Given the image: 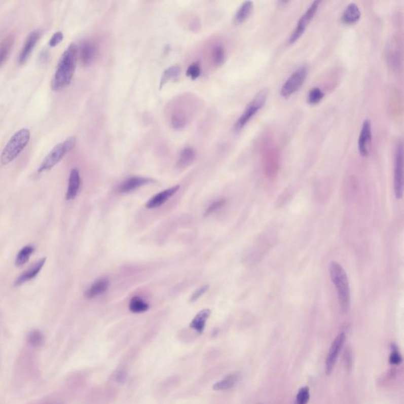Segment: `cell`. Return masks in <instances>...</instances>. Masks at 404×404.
<instances>
[{"label":"cell","instance_id":"obj_13","mask_svg":"<svg viewBox=\"0 0 404 404\" xmlns=\"http://www.w3.org/2000/svg\"><path fill=\"white\" fill-rule=\"evenodd\" d=\"M79 53H80V59L82 64L88 66V65L93 63V61L96 59L97 48L92 41H86L81 45Z\"/></svg>","mask_w":404,"mask_h":404},{"label":"cell","instance_id":"obj_5","mask_svg":"<svg viewBox=\"0 0 404 404\" xmlns=\"http://www.w3.org/2000/svg\"><path fill=\"white\" fill-rule=\"evenodd\" d=\"M269 92L267 89H264L259 93H256L254 98L248 103L243 113L241 115L239 120H237L235 125V131H240L244 128L245 126L256 116L259 111L266 104Z\"/></svg>","mask_w":404,"mask_h":404},{"label":"cell","instance_id":"obj_22","mask_svg":"<svg viewBox=\"0 0 404 404\" xmlns=\"http://www.w3.org/2000/svg\"><path fill=\"white\" fill-rule=\"evenodd\" d=\"M14 41H15L14 36L9 35L0 42V66H2L9 57L14 45Z\"/></svg>","mask_w":404,"mask_h":404},{"label":"cell","instance_id":"obj_35","mask_svg":"<svg viewBox=\"0 0 404 404\" xmlns=\"http://www.w3.org/2000/svg\"><path fill=\"white\" fill-rule=\"evenodd\" d=\"M389 360L390 363L392 364V365H398L402 361L400 354H399V352L397 351L395 348H393V351H392V354L390 355Z\"/></svg>","mask_w":404,"mask_h":404},{"label":"cell","instance_id":"obj_27","mask_svg":"<svg viewBox=\"0 0 404 404\" xmlns=\"http://www.w3.org/2000/svg\"><path fill=\"white\" fill-rule=\"evenodd\" d=\"M324 93L318 87H314L309 92L307 103L310 105H316L324 99Z\"/></svg>","mask_w":404,"mask_h":404},{"label":"cell","instance_id":"obj_21","mask_svg":"<svg viewBox=\"0 0 404 404\" xmlns=\"http://www.w3.org/2000/svg\"><path fill=\"white\" fill-rule=\"evenodd\" d=\"M239 378H240V375L237 373L230 374L225 377L224 379L215 383L213 385V389L216 390V391H225V390L233 388L236 385L237 382L239 381Z\"/></svg>","mask_w":404,"mask_h":404},{"label":"cell","instance_id":"obj_20","mask_svg":"<svg viewBox=\"0 0 404 404\" xmlns=\"http://www.w3.org/2000/svg\"><path fill=\"white\" fill-rule=\"evenodd\" d=\"M210 314L211 310L208 309L201 310L191 321V324H190L191 328L198 333H202L205 329V324H206L207 320Z\"/></svg>","mask_w":404,"mask_h":404},{"label":"cell","instance_id":"obj_15","mask_svg":"<svg viewBox=\"0 0 404 404\" xmlns=\"http://www.w3.org/2000/svg\"><path fill=\"white\" fill-rule=\"evenodd\" d=\"M360 18H361V11L358 8V6L354 3H351L344 10L341 20L344 25H352L356 24L359 21Z\"/></svg>","mask_w":404,"mask_h":404},{"label":"cell","instance_id":"obj_29","mask_svg":"<svg viewBox=\"0 0 404 404\" xmlns=\"http://www.w3.org/2000/svg\"><path fill=\"white\" fill-rule=\"evenodd\" d=\"M44 337L42 333L38 330H33L28 336V341L33 347H39L43 343Z\"/></svg>","mask_w":404,"mask_h":404},{"label":"cell","instance_id":"obj_30","mask_svg":"<svg viewBox=\"0 0 404 404\" xmlns=\"http://www.w3.org/2000/svg\"><path fill=\"white\" fill-rule=\"evenodd\" d=\"M187 77L192 80H196L201 75V66L198 62H194L188 67L187 71Z\"/></svg>","mask_w":404,"mask_h":404},{"label":"cell","instance_id":"obj_24","mask_svg":"<svg viewBox=\"0 0 404 404\" xmlns=\"http://www.w3.org/2000/svg\"><path fill=\"white\" fill-rule=\"evenodd\" d=\"M129 309L132 313H144L150 309V305L145 303L141 298L136 296V297L132 298L130 300Z\"/></svg>","mask_w":404,"mask_h":404},{"label":"cell","instance_id":"obj_32","mask_svg":"<svg viewBox=\"0 0 404 404\" xmlns=\"http://www.w3.org/2000/svg\"><path fill=\"white\" fill-rule=\"evenodd\" d=\"M225 204H226V200L225 199H219L218 200V201H215V202L211 204V205L207 208L204 215H205V216H208V215H210V214L216 212V211L221 209Z\"/></svg>","mask_w":404,"mask_h":404},{"label":"cell","instance_id":"obj_16","mask_svg":"<svg viewBox=\"0 0 404 404\" xmlns=\"http://www.w3.org/2000/svg\"><path fill=\"white\" fill-rule=\"evenodd\" d=\"M81 186L80 173L79 170L73 169L69 174V183H68L67 192H66V200L71 201L76 198L79 194Z\"/></svg>","mask_w":404,"mask_h":404},{"label":"cell","instance_id":"obj_14","mask_svg":"<svg viewBox=\"0 0 404 404\" xmlns=\"http://www.w3.org/2000/svg\"><path fill=\"white\" fill-rule=\"evenodd\" d=\"M41 32L40 30H35L31 32L30 35L27 38L25 41V45L22 48V52L20 53L19 58H18V62L21 64H23L24 62L28 59L30 54L32 53V50L36 46L38 41H39L40 36H41Z\"/></svg>","mask_w":404,"mask_h":404},{"label":"cell","instance_id":"obj_18","mask_svg":"<svg viewBox=\"0 0 404 404\" xmlns=\"http://www.w3.org/2000/svg\"><path fill=\"white\" fill-rule=\"evenodd\" d=\"M45 261H46L45 259H41L39 262H36L32 267H31L29 270H27L23 274H22V276H19L17 279L16 281L15 282V287L23 284L25 282L29 281V280H32L33 278L36 277L39 274L42 268H43L44 265L45 264Z\"/></svg>","mask_w":404,"mask_h":404},{"label":"cell","instance_id":"obj_1","mask_svg":"<svg viewBox=\"0 0 404 404\" xmlns=\"http://www.w3.org/2000/svg\"><path fill=\"white\" fill-rule=\"evenodd\" d=\"M78 48L71 44L62 54L52 82L53 90H60L69 86L73 79L78 59Z\"/></svg>","mask_w":404,"mask_h":404},{"label":"cell","instance_id":"obj_26","mask_svg":"<svg viewBox=\"0 0 404 404\" xmlns=\"http://www.w3.org/2000/svg\"><path fill=\"white\" fill-rule=\"evenodd\" d=\"M34 252V247L32 246H27L22 248L20 250L19 253L17 255L16 261H15V265L18 267L24 266L28 261L31 255Z\"/></svg>","mask_w":404,"mask_h":404},{"label":"cell","instance_id":"obj_34","mask_svg":"<svg viewBox=\"0 0 404 404\" xmlns=\"http://www.w3.org/2000/svg\"><path fill=\"white\" fill-rule=\"evenodd\" d=\"M62 40H63V34L61 32H55L49 41V46H57Z\"/></svg>","mask_w":404,"mask_h":404},{"label":"cell","instance_id":"obj_19","mask_svg":"<svg viewBox=\"0 0 404 404\" xmlns=\"http://www.w3.org/2000/svg\"><path fill=\"white\" fill-rule=\"evenodd\" d=\"M195 158H196L195 150L191 147H186L180 152L177 160L176 167L179 170L185 169L194 162Z\"/></svg>","mask_w":404,"mask_h":404},{"label":"cell","instance_id":"obj_28","mask_svg":"<svg viewBox=\"0 0 404 404\" xmlns=\"http://www.w3.org/2000/svg\"><path fill=\"white\" fill-rule=\"evenodd\" d=\"M212 58L214 64L216 66H221V64H223L225 59V51L224 48L221 45L214 47L212 49Z\"/></svg>","mask_w":404,"mask_h":404},{"label":"cell","instance_id":"obj_11","mask_svg":"<svg viewBox=\"0 0 404 404\" xmlns=\"http://www.w3.org/2000/svg\"><path fill=\"white\" fill-rule=\"evenodd\" d=\"M154 182H155V180L152 179V178H144V177H132V178H128L124 182H122L118 187V191L120 194H127V193L135 191L140 187L153 183Z\"/></svg>","mask_w":404,"mask_h":404},{"label":"cell","instance_id":"obj_17","mask_svg":"<svg viewBox=\"0 0 404 404\" xmlns=\"http://www.w3.org/2000/svg\"><path fill=\"white\" fill-rule=\"evenodd\" d=\"M109 287V280L107 278H101L100 280H96L91 287H89L85 296L88 299H94L101 295L104 294Z\"/></svg>","mask_w":404,"mask_h":404},{"label":"cell","instance_id":"obj_7","mask_svg":"<svg viewBox=\"0 0 404 404\" xmlns=\"http://www.w3.org/2000/svg\"><path fill=\"white\" fill-rule=\"evenodd\" d=\"M320 4V1H314V2L312 3L308 9L306 10L304 15L299 20V22L296 25V29H294L291 35L289 36L288 41H287L288 45H291L296 43V41H299L300 38L303 36L305 31L307 29L309 24L311 22L313 17L315 16L316 14H317Z\"/></svg>","mask_w":404,"mask_h":404},{"label":"cell","instance_id":"obj_9","mask_svg":"<svg viewBox=\"0 0 404 404\" xmlns=\"http://www.w3.org/2000/svg\"><path fill=\"white\" fill-rule=\"evenodd\" d=\"M371 142H372V126L370 120H365L361 126L358 141V152L361 157H368Z\"/></svg>","mask_w":404,"mask_h":404},{"label":"cell","instance_id":"obj_25","mask_svg":"<svg viewBox=\"0 0 404 404\" xmlns=\"http://www.w3.org/2000/svg\"><path fill=\"white\" fill-rule=\"evenodd\" d=\"M180 75V68L178 66H172L165 69L160 79V88L164 87L168 82L178 79Z\"/></svg>","mask_w":404,"mask_h":404},{"label":"cell","instance_id":"obj_23","mask_svg":"<svg viewBox=\"0 0 404 404\" xmlns=\"http://www.w3.org/2000/svg\"><path fill=\"white\" fill-rule=\"evenodd\" d=\"M253 8V3L251 1H246L241 5L236 12L235 21L237 24H242L247 20L249 15H251Z\"/></svg>","mask_w":404,"mask_h":404},{"label":"cell","instance_id":"obj_6","mask_svg":"<svg viewBox=\"0 0 404 404\" xmlns=\"http://www.w3.org/2000/svg\"><path fill=\"white\" fill-rule=\"evenodd\" d=\"M308 73V69L306 66L298 68L293 72L286 82L283 83L280 89V96L284 99H287L296 93L304 84L306 77Z\"/></svg>","mask_w":404,"mask_h":404},{"label":"cell","instance_id":"obj_8","mask_svg":"<svg viewBox=\"0 0 404 404\" xmlns=\"http://www.w3.org/2000/svg\"><path fill=\"white\" fill-rule=\"evenodd\" d=\"M394 191L397 199L402 198L403 193V150L402 142L397 144L394 164Z\"/></svg>","mask_w":404,"mask_h":404},{"label":"cell","instance_id":"obj_3","mask_svg":"<svg viewBox=\"0 0 404 404\" xmlns=\"http://www.w3.org/2000/svg\"><path fill=\"white\" fill-rule=\"evenodd\" d=\"M30 139V131L28 129L18 130L10 139L5 148L3 150L0 157V162L3 165H7L19 156L26 147Z\"/></svg>","mask_w":404,"mask_h":404},{"label":"cell","instance_id":"obj_4","mask_svg":"<svg viewBox=\"0 0 404 404\" xmlns=\"http://www.w3.org/2000/svg\"><path fill=\"white\" fill-rule=\"evenodd\" d=\"M75 144L76 137H70L63 142L55 145L40 166L38 173L45 172L52 169L68 153L75 148Z\"/></svg>","mask_w":404,"mask_h":404},{"label":"cell","instance_id":"obj_2","mask_svg":"<svg viewBox=\"0 0 404 404\" xmlns=\"http://www.w3.org/2000/svg\"><path fill=\"white\" fill-rule=\"evenodd\" d=\"M329 273L332 281L337 290L340 309L344 313H347L351 306V289L347 273L342 266L334 261L330 263Z\"/></svg>","mask_w":404,"mask_h":404},{"label":"cell","instance_id":"obj_10","mask_svg":"<svg viewBox=\"0 0 404 404\" xmlns=\"http://www.w3.org/2000/svg\"><path fill=\"white\" fill-rule=\"evenodd\" d=\"M345 334L344 333H340L337 336V338L333 341L328 352V356L326 358L325 361V371L326 374H330L333 371V367L335 365L337 358H338L339 353L344 346L345 342Z\"/></svg>","mask_w":404,"mask_h":404},{"label":"cell","instance_id":"obj_12","mask_svg":"<svg viewBox=\"0 0 404 404\" xmlns=\"http://www.w3.org/2000/svg\"><path fill=\"white\" fill-rule=\"evenodd\" d=\"M179 188V186H175V187H171L169 189L165 190V191H162V192H160L159 194H156L155 196H153V198L146 203V208H149V209L159 208V207L164 205L166 201H168L169 198L174 196V195L178 192Z\"/></svg>","mask_w":404,"mask_h":404},{"label":"cell","instance_id":"obj_33","mask_svg":"<svg viewBox=\"0 0 404 404\" xmlns=\"http://www.w3.org/2000/svg\"><path fill=\"white\" fill-rule=\"evenodd\" d=\"M208 290V285H205V286H203V287H200V288H198L196 291L194 292V294H193L192 296H191V301H197L199 298H201V296H203L204 294H205Z\"/></svg>","mask_w":404,"mask_h":404},{"label":"cell","instance_id":"obj_31","mask_svg":"<svg viewBox=\"0 0 404 404\" xmlns=\"http://www.w3.org/2000/svg\"><path fill=\"white\" fill-rule=\"evenodd\" d=\"M309 399H310V391L308 388L305 387L299 390L295 404H307Z\"/></svg>","mask_w":404,"mask_h":404}]
</instances>
